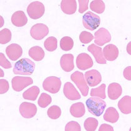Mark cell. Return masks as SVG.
<instances>
[{"label": "cell", "instance_id": "cell-1", "mask_svg": "<svg viewBox=\"0 0 131 131\" xmlns=\"http://www.w3.org/2000/svg\"><path fill=\"white\" fill-rule=\"evenodd\" d=\"M35 69V62L28 58H23L15 63L13 72L15 74L29 76L33 73Z\"/></svg>", "mask_w": 131, "mask_h": 131}, {"label": "cell", "instance_id": "cell-2", "mask_svg": "<svg viewBox=\"0 0 131 131\" xmlns=\"http://www.w3.org/2000/svg\"><path fill=\"white\" fill-rule=\"evenodd\" d=\"M86 104L88 111L97 117H99L102 114L106 107V102L97 97L89 98L86 101Z\"/></svg>", "mask_w": 131, "mask_h": 131}, {"label": "cell", "instance_id": "cell-3", "mask_svg": "<svg viewBox=\"0 0 131 131\" xmlns=\"http://www.w3.org/2000/svg\"><path fill=\"white\" fill-rule=\"evenodd\" d=\"M82 24L86 29L94 31L100 25L101 18L96 14L88 11L82 17Z\"/></svg>", "mask_w": 131, "mask_h": 131}, {"label": "cell", "instance_id": "cell-4", "mask_svg": "<svg viewBox=\"0 0 131 131\" xmlns=\"http://www.w3.org/2000/svg\"><path fill=\"white\" fill-rule=\"evenodd\" d=\"M71 79L81 91L82 96L84 97L88 96L89 88L86 82L84 74L79 71H76L71 75Z\"/></svg>", "mask_w": 131, "mask_h": 131}, {"label": "cell", "instance_id": "cell-5", "mask_svg": "<svg viewBox=\"0 0 131 131\" xmlns=\"http://www.w3.org/2000/svg\"><path fill=\"white\" fill-rule=\"evenodd\" d=\"M61 79L56 76H50L46 78L42 83V88L45 91L51 94L58 93L61 89Z\"/></svg>", "mask_w": 131, "mask_h": 131}, {"label": "cell", "instance_id": "cell-6", "mask_svg": "<svg viewBox=\"0 0 131 131\" xmlns=\"http://www.w3.org/2000/svg\"><path fill=\"white\" fill-rule=\"evenodd\" d=\"M45 12V6L39 1H34L28 5L27 13L31 19H38L44 15Z\"/></svg>", "mask_w": 131, "mask_h": 131}, {"label": "cell", "instance_id": "cell-7", "mask_svg": "<svg viewBox=\"0 0 131 131\" xmlns=\"http://www.w3.org/2000/svg\"><path fill=\"white\" fill-rule=\"evenodd\" d=\"M32 83L33 80L29 77L15 76L12 79V88L16 92H20Z\"/></svg>", "mask_w": 131, "mask_h": 131}, {"label": "cell", "instance_id": "cell-8", "mask_svg": "<svg viewBox=\"0 0 131 131\" xmlns=\"http://www.w3.org/2000/svg\"><path fill=\"white\" fill-rule=\"evenodd\" d=\"M49 33V28L45 24L38 23L31 28V37L36 40H41Z\"/></svg>", "mask_w": 131, "mask_h": 131}, {"label": "cell", "instance_id": "cell-9", "mask_svg": "<svg viewBox=\"0 0 131 131\" xmlns=\"http://www.w3.org/2000/svg\"><path fill=\"white\" fill-rule=\"evenodd\" d=\"M37 107L30 102H23L19 106V112L21 115L26 119H31L36 116L37 113Z\"/></svg>", "mask_w": 131, "mask_h": 131}, {"label": "cell", "instance_id": "cell-10", "mask_svg": "<svg viewBox=\"0 0 131 131\" xmlns=\"http://www.w3.org/2000/svg\"><path fill=\"white\" fill-rule=\"evenodd\" d=\"M111 40V35L106 28H101L95 32L94 42L97 46H103Z\"/></svg>", "mask_w": 131, "mask_h": 131}, {"label": "cell", "instance_id": "cell-11", "mask_svg": "<svg viewBox=\"0 0 131 131\" xmlns=\"http://www.w3.org/2000/svg\"><path fill=\"white\" fill-rule=\"evenodd\" d=\"M76 65L78 69L85 71L92 68L93 66V61L88 54L81 53L77 57Z\"/></svg>", "mask_w": 131, "mask_h": 131}, {"label": "cell", "instance_id": "cell-12", "mask_svg": "<svg viewBox=\"0 0 131 131\" xmlns=\"http://www.w3.org/2000/svg\"><path fill=\"white\" fill-rule=\"evenodd\" d=\"M84 77L88 85L91 87L97 86L102 81L101 73L96 69H92L87 71L85 73Z\"/></svg>", "mask_w": 131, "mask_h": 131}, {"label": "cell", "instance_id": "cell-13", "mask_svg": "<svg viewBox=\"0 0 131 131\" xmlns=\"http://www.w3.org/2000/svg\"><path fill=\"white\" fill-rule=\"evenodd\" d=\"M6 53L11 61H17L23 54V49L17 44H11L6 48Z\"/></svg>", "mask_w": 131, "mask_h": 131}, {"label": "cell", "instance_id": "cell-14", "mask_svg": "<svg viewBox=\"0 0 131 131\" xmlns=\"http://www.w3.org/2000/svg\"><path fill=\"white\" fill-rule=\"evenodd\" d=\"M64 94L66 97L71 101L78 100L81 99V95L74 86L71 82H68L65 84L63 88Z\"/></svg>", "mask_w": 131, "mask_h": 131}, {"label": "cell", "instance_id": "cell-15", "mask_svg": "<svg viewBox=\"0 0 131 131\" xmlns=\"http://www.w3.org/2000/svg\"><path fill=\"white\" fill-rule=\"evenodd\" d=\"M102 52L105 59L109 61L116 60L119 56V49L117 47L112 44L106 46L104 48Z\"/></svg>", "mask_w": 131, "mask_h": 131}, {"label": "cell", "instance_id": "cell-16", "mask_svg": "<svg viewBox=\"0 0 131 131\" xmlns=\"http://www.w3.org/2000/svg\"><path fill=\"white\" fill-rule=\"evenodd\" d=\"M88 50L94 56L96 61L98 64H106L107 62L104 57L102 49L101 47L96 46L94 44H92L88 46Z\"/></svg>", "mask_w": 131, "mask_h": 131}, {"label": "cell", "instance_id": "cell-17", "mask_svg": "<svg viewBox=\"0 0 131 131\" xmlns=\"http://www.w3.org/2000/svg\"><path fill=\"white\" fill-rule=\"evenodd\" d=\"M60 64L62 70L65 72H70L74 68V56L72 54H66L62 56L60 60Z\"/></svg>", "mask_w": 131, "mask_h": 131}, {"label": "cell", "instance_id": "cell-18", "mask_svg": "<svg viewBox=\"0 0 131 131\" xmlns=\"http://www.w3.org/2000/svg\"><path fill=\"white\" fill-rule=\"evenodd\" d=\"M13 25L16 27H22L28 23V18L23 11H18L14 13L11 17Z\"/></svg>", "mask_w": 131, "mask_h": 131}, {"label": "cell", "instance_id": "cell-19", "mask_svg": "<svg viewBox=\"0 0 131 131\" xmlns=\"http://www.w3.org/2000/svg\"><path fill=\"white\" fill-rule=\"evenodd\" d=\"M61 8L64 13L67 15H73L77 9L76 1L62 0L61 3Z\"/></svg>", "mask_w": 131, "mask_h": 131}, {"label": "cell", "instance_id": "cell-20", "mask_svg": "<svg viewBox=\"0 0 131 131\" xmlns=\"http://www.w3.org/2000/svg\"><path fill=\"white\" fill-rule=\"evenodd\" d=\"M108 96L111 100H116L121 96L122 93V87L119 84L113 82L108 87Z\"/></svg>", "mask_w": 131, "mask_h": 131}, {"label": "cell", "instance_id": "cell-21", "mask_svg": "<svg viewBox=\"0 0 131 131\" xmlns=\"http://www.w3.org/2000/svg\"><path fill=\"white\" fill-rule=\"evenodd\" d=\"M118 107L121 112L124 114L131 113V97L126 96L122 98L118 102Z\"/></svg>", "mask_w": 131, "mask_h": 131}, {"label": "cell", "instance_id": "cell-22", "mask_svg": "<svg viewBox=\"0 0 131 131\" xmlns=\"http://www.w3.org/2000/svg\"><path fill=\"white\" fill-rule=\"evenodd\" d=\"M70 112L72 116L74 117L79 118L84 116L86 110L85 106L82 102H77L73 104L71 106Z\"/></svg>", "mask_w": 131, "mask_h": 131}, {"label": "cell", "instance_id": "cell-23", "mask_svg": "<svg viewBox=\"0 0 131 131\" xmlns=\"http://www.w3.org/2000/svg\"><path fill=\"white\" fill-rule=\"evenodd\" d=\"M119 119V114L117 111L113 107L107 109L104 115V119L111 123H116Z\"/></svg>", "mask_w": 131, "mask_h": 131}, {"label": "cell", "instance_id": "cell-24", "mask_svg": "<svg viewBox=\"0 0 131 131\" xmlns=\"http://www.w3.org/2000/svg\"><path fill=\"white\" fill-rule=\"evenodd\" d=\"M29 56L33 60L36 61H41L45 58V51L41 47L36 46L32 47L29 50Z\"/></svg>", "mask_w": 131, "mask_h": 131}, {"label": "cell", "instance_id": "cell-25", "mask_svg": "<svg viewBox=\"0 0 131 131\" xmlns=\"http://www.w3.org/2000/svg\"><path fill=\"white\" fill-rule=\"evenodd\" d=\"M40 92V89L38 86H32L27 89L23 94V97L25 99L29 101H36Z\"/></svg>", "mask_w": 131, "mask_h": 131}, {"label": "cell", "instance_id": "cell-26", "mask_svg": "<svg viewBox=\"0 0 131 131\" xmlns=\"http://www.w3.org/2000/svg\"><path fill=\"white\" fill-rule=\"evenodd\" d=\"M105 3L102 0H94L91 3V9L98 14L103 13L105 11Z\"/></svg>", "mask_w": 131, "mask_h": 131}, {"label": "cell", "instance_id": "cell-27", "mask_svg": "<svg viewBox=\"0 0 131 131\" xmlns=\"http://www.w3.org/2000/svg\"><path fill=\"white\" fill-rule=\"evenodd\" d=\"M45 49L49 52H52L57 49L58 47V40L55 37H49L46 39L44 42Z\"/></svg>", "mask_w": 131, "mask_h": 131}, {"label": "cell", "instance_id": "cell-28", "mask_svg": "<svg viewBox=\"0 0 131 131\" xmlns=\"http://www.w3.org/2000/svg\"><path fill=\"white\" fill-rule=\"evenodd\" d=\"M105 90H106V84H102L98 88L91 89V96L92 97H97L104 99L106 98Z\"/></svg>", "mask_w": 131, "mask_h": 131}, {"label": "cell", "instance_id": "cell-29", "mask_svg": "<svg viewBox=\"0 0 131 131\" xmlns=\"http://www.w3.org/2000/svg\"><path fill=\"white\" fill-rule=\"evenodd\" d=\"M73 39L69 36H65L61 39L60 47L64 51H70L73 48Z\"/></svg>", "mask_w": 131, "mask_h": 131}, {"label": "cell", "instance_id": "cell-30", "mask_svg": "<svg viewBox=\"0 0 131 131\" xmlns=\"http://www.w3.org/2000/svg\"><path fill=\"white\" fill-rule=\"evenodd\" d=\"M98 126V121L93 117H89L85 121L84 123V129L88 131L96 130Z\"/></svg>", "mask_w": 131, "mask_h": 131}, {"label": "cell", "instance_id": "cell-31", "mask_svg": "<svg viewBox=\"0 0 131 131\" xmlns=\"http://www.w3.org/2000/svg\"><path fill=\"white\" fill-rule=\"evenodd\" d=\"M52 102V98L49 94L46 93H42L38 99V104L41 107L46 108L49 106Z\"/></svg>", "mask_w": 131, "mask_h": 131}, {"label": "cell", "instance_id": "cell-32", "mask_svg": "<svg viewBox=\"0 0 131 131\" xmlns=\"http://www.w3.org/2000/svg\"><path fill=\"white\" fill-rule=\"evenodd\" d=\"M48 116L52 119H57L60 117L61 115V108L58 106H52L48 109Z\"/></svg>", "mask_w": 131, "mask_h": 131}, {"label": "cell", "instance_id": "cell-33", "mask_svg": "<svg viewBox=\"0 0 131 131\" xmlns=\"http://www.w3.org/2000/svg\"><path fill=\"white\" fill-rule=\"evenodd\" d=\"M11 39V32L9 29L5 28L0 32V43L5 45L8 43Z\"/></svg>", "mask_w": 131, "mask_h": 131}, {"label": "cell", "instance_id": "cell-34", "mask_svg": "<svg viewBox=\"0 0 131 131\" xmlns=\"http://www.w3.org/2000/svg\"><path fill=\"white\" fill-rule=\"evenodd\" d=\"M94 39V36L91 32L82 31L79 35V40L83 44H88Z\"/></svg>", "mask_w": 131, "mask_h": 131}, {"label": "cell", "instance_id": "cell-35", "mask_svg": "<svg viewBox=\"0 0 131 131\" xmlns=\"http://www.w3.org/2000/svg\"><path fill=\"white\" fill-rule=\"evenodd\" d=\"M66 131H69V130H77L80 131L81 130V127L78 122L76 121H71L69 122L66 124L65 127Z\"/></svg>", "mask_w": 131, "mask_h": 131}, {"label": "cell", "instance_id": "cell-36", "mask_svg": "<svg viewBox=\"0 0 131 131\" xmlns=\"http://www.w3.org/2000/svg\"><path fill=\"white\" fill-rule=\"evenodd\" d=\"M0 65L5 69H9L12 67L11 62L6 58L3 53H0Z\"/></svg>", "mask_w": 131, "mask_h": 131}, {"label": "cell", "instance_id": "cell-37", "mask_svg": "<svg viewBox=\"0 0 131 131\" xmlns=\"http://www.w3.org/2000/svg\"><path fill=\"white\" fill-rule=\"evenodd\" d=\"M9 82L8 81L5 80V79H1L0 80V94H3L8 92L9 90Z\"/></svg>", "mask_w": 131, "mask_h": 131}, {"label": "cell", "instance_id": "cell-38", "mask_svg": "<svg viewBox=\"0 0 131 131\" xmlns=\"http://www.w3.org/2000/svg\"><path fill=\"white\" fill-rule=\"evenodd\" d=\"M78 2L79 4V12L80 13H83L84 12L88 10L89 0H79Z\"/></svg>", "mask_w": 131, "mask_h": 131}, {"label": "cell", "instance_id": "cell-39", "mask_svg": "<svg viewBox=\"0 0 131 131\" xmlns=\"http://www.w3.org/2000/svg\"><path fill=\"white\" fill-rule=\"evenodd\" d=\"M123 75L125 79L128 81H131V66L127 67L124 70Z\"/></svg>", "mask_w": 131, "mask_h": 131}, {"label": "cell", "instance_id": "cell-40", "mask_svg": "<svg viewBox=\"0 0 131 131\" xmlns=\"http://www.w3.org/2000/svg\"><path fill=\"white\" fill-rule=\"evenodd\" d=\"M99 131H104V130H107V131H113L114 128L110 125L106 124H102L101 125L99 129Z\"/></svg>", "mask_w": 131, "mask_h": 131}, {"label": "cell", "instance_id": "cell-41", "mask_svg": "<svg viewBox=\"0 0 131 131\" xmlns=\"http://www.w3.org/2000/svg\"><path fill=\"white\" fill-rule=\"evenodd\" d=\"M130 45H131V42H129L128 44L127 47V52L129 54H131V52H130Z\"/></svg>", "mask_w": 131, "mask_h": 131}, {"label": "cell", "instance_id": "cell-42", "mask_svg": "<svg viewBox=\"0 0 131 131\" xmlns=\"http://www.w3.org/2000/svg\"><path fill=\"white\" fill-rule=\"evenodd\" d=\"M0 74H1V77H3L4 76V73H3V71L2 69H0Z\"/></svg>", "mask_w": 131, "mask_h": 131}]
</instances>
